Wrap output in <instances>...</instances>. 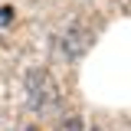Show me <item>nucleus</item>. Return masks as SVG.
Segmentation results:
<instances>
[{
	"mask_svg": "<svg viewBox=\"0 0 131 131\" xmlns=\"http://www.w3.org/2000/svg\"><path fill=\"white\" fill-rule=\"evenodd\" d=\"M52 95H56V85H52V79L46 72L36 69V72L26 75V102H30V108H46L52 102Z\"/></svg>",
	"mask_w": 131,
	"mask_h": 131,
	"instance_id": "obj_1",
	"label": "nucleus"
},
{
	"mask_svg": "<svg viewBox=\"0 0 131 131\" xmlns=\"http://www.w3.org/2000/svg\"><path fill=\"white\" fill-rule=\"evenodd\" d=\"M89 46H92V33L85 30V26H69L62 33V52L69 59H79Z\"/></svg>",
	"mask_w": 131,
	"mask_h": 131,
	"instance_id": "obj_2",
	"label": "nucleus"
},
{
	"mask_svg": "<svg viewBox=\"0 0 131 131\" xmlns=\"http://www.w3.org/2000/svg\"><path fill=\"white\" fill-rule=\"evenodd\" d=\"M59 131H82V118L79 115H66L59 121Z\"/></svg>",
	"mask_w": 131,
	"mask_h": 131,
	"instance_id": "obj_3",
	"label": "nucleus"
},
{
	"mask_svg": "<svg viewBox=\"0 0 131 131\" xmlns=\"http://www.w3.org/2000/svg\"><path fill=\"white\" fill-rule=\"evenodd\" d=\"M10 20H13V10L10 7H0V26H7Z\"/></svg>",
	"mask_w": 131,
	"mask_h": 131,
	"instance_id": "obj_4",
	"label": "nucleus"
}]
</instances>
